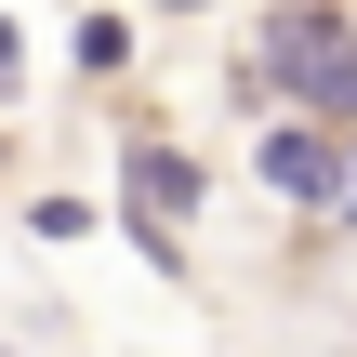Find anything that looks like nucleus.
I'll list each match as a JSON object with an SVG mask.
<instances>
[{"label":"nucleus","instance_id":"f03ea898","mask_svg":"<svg viewBox=\"0 0 357 357\" xmlns=\"http://www.w3.org/2000/svg\"><path fill=\"white\" fill-rule=\"evenodd\" d=\"M172 212H199V172H185L172 146H132V238L172 252Z\"/></svg>","mask_w":357,"mask_h":357},{"label":"nucleus","instance_id":"7ed1b4c3","mask_svg":"<svg viewBox=\"0 0 357 357\" xmlns=\"http://www.w3.org/2000/svg\"><path fill=\"white\" fill-rule=\"evenodd\" d=\"M79 66L119 79V66H132V26H119V13H79Z\"/></svg>","mask_w":357,"mask_h":357},{"label":"nucleus","instance_id":"20e7f679","mask_svg":"<svg viewBox=\"0 0 357 357\" xmlns=\"http://www.w3.org/2000/svg\"><path fill=\"white\" fill-rule=\"evenodd\" d=\"M13 79H26V40H13V26H0V93H13Z\"/></svg>","mask_w":357,"mask_h":357},{"label":"nucleus","instance_id":"f257e3e1","mask_svg":"<svg viewBox=\"0 0 357 357\" xmlns=\"http://www.w3.org/2000/svg\"><path fill=\"white\" fill-rule=\"evenodd\" d=\"M265 185H278V199H305V212H344L357 146H344V132H318V119H278V132H265Z\"/></svg>","mask_w":357,"mask_h":357}]
</instances>
